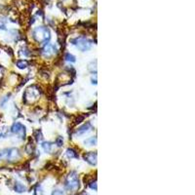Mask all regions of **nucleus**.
Returning a JSON list of instances; mask_svg holds the SVG:
<instances>
[{
  "instance_id": "obj_1",
  "label": "nucleus",
  "mask_w": 195,
  "mask_h": 195,
  "mask_svg": "<svg viewBox=\"0 0 195 195\" xmlns=\"http://www.w3.org/2000/svg\"><path fill=\"white\" fill-rule=\"evenodd\" d=\"M65 186L69 191H76V190L79 189L80 182H79V179H78L77 173L72 171V172H70L66 176L65 180Z\"/></svg>"
},
{
  "instance_id": "obj_2",
  "label": "nucleus",
  "mask_w": 195,
  "mask_h": 195,
  "mask_svg": "<svg viewBox=\"0 0 195 195\" xmlns=\"http://www.w3.org/2000/svg\"><path fill=\"white\" fill-rule=\"evenodd\" d=\"M32 36L39 43H46L51 38L49 29L45 27H38L35 28L32 31Z\"/></svg>"
},
{
  "instance_id": "obj_3",
  "label": "nucleus",
  "mask_w": 195,
  "mask_h": 195,
  "mask_svg": "<svg viewBox=\"0 0 195 195\" xmlns=\"http://www.w3.org/2000/svg\"><path fill=\"white\" fill-rule=\"evenodd\" d=\"M21 157V153L17 148H6L0 151V160H17Z\"/></svg>"
},
{
  "instance_id": "obj_4",
  "label": "nucleus",
  "mask_w": 195,
  "mask_h": 195,
  "mask_svg": "<svg viewBox=\"0 0 195 195\" xmlns=\"http://www.w3.org/2000/svg\"><path fill=\"white\" fill-rule=\"evenodd\" d=\"M71 42L74 46H76V48H78L82 52L88 51L92 46V42L85 37H76L71 40Z\"/></svg>"
},
{
  "instance_id": "obj_5",
  "label": "nucleus",
  "mask_w": 195,
  "mask_h": 195,
  "mask_svg": "<svg viewBox=\"0 0 195 195\" xmlns=\"http://www.w3.org/2000/svg\"><path fill=\"white\" fill-rule=\"evenodd\" d=\"M11 131H12V133L18 135L20 138L25 139V127L22 124V123H20V122L14 123L13 126H12V128H11Z\"/></svg>"
},
{
  "instance_id": "obj_6",
  "label": "nucleus",
  "mask_w": 195,
  "mask_h": 195,
  "mask_svg": "<svg viewBox=\"0 0 195 195\" xmlns=\"http://www.w3.org/2000/svg\"><path fill=\"white\" fill-rule=\"evenodd\" d=\"M56 54V47L53 44L48 43L47 45H45V47L42 49V55L45 58H50V57L54 56Z\"/></svg>"
},
{
  "instance_id": "obj_7",
  "label": "nucleus",
  "mask_w": 195,
  "mask_h": 195,
  "mask_svg": "<svg viewBox=\"0 0 195 195\" xmlns=\"http://www.w3.org/2000/svg\"><path fill=\"white\" fill-rule=\"evenodd\" d=\"M83 158H84V160L86 161L87 163H89L90 165H96L97 164V152H94V151H90V152H87V153H85L84 155H83Z\"/></svg>"
},
{
  "instance_id": "obj_8",
  "label": "nucleus",
  "mask_w": 195,
  "mask_h": 195,
  "mask_svg": "<svg viewBox=\"0 0 195 195\" xmlns=\"http://www.w3.org/2000/svg\"><path fill=\"white\" fill-rule=\"evenodd\" d=\"M93 129L91 123L87 122L86 124H84L83 126H81V127L79 128V129L77 130V134L78 135H82V134H85V133L89 132V131H91Z\"/></svg>"
},
{
  "instance_id": "obj_9",
  "label": "nucleus",
  "mask_w": 195,
  "mask_h": 195,
  "mask_svg": "<svg viewBox=\"0 0 195 195\" xmlns=\"http://www.w3.org/2000/svg\"><path fill=\"white\" fill-rule=\"evenodd\" d=\"M14 188H15V191H17L18 193H23V192H25V190H27L25 185H23L22 182H15V186H14Z\"/></svg>"
},
{
  "instance_id": "obj_10",
  "label": "nucleus",
  "mask_w": 195,
  "mask_h": 195,
  "mask_svg": "<svg viewBox=\"0 0 195 195\" xmlns=\"http://www.w3.org/2000/svg\"><path fill=\"white\" fill-rule=\"evenodd\" d=\"M66 155H67L68 158H77L78 157V154L73 148H67L66 150Z\"/></svg>"
},
{
  "instance_id": "obj_11",
  "label": "nucleus",
  "mask_w": 195,
  "mask_h": 195,
  "mask_svg": "<svg viewBox=\"0 0 195 195\" xmlns=\"http://www.w3.org/2000/svg\"><path fill=\"white\" fill-rule=\"evenodd\" d=\"M84 144H87V146H96V144H97V138L96 137L89 138V139H87L86 141L84 142Z\"/></svg>"
},
{
  "instance_id": "obj_12",
  "label": "nucleus",
  "mask_w": 195,
  "mask_h": 195,
  "mask_svg": "<svg viewBox=\"0 0 195 195\" xmlns=\"http://www.w3.org/2000/svg\"><path fill=\"white\" fill-rule=\"evenodd\" d=\"M17 66H18L19 68H21V69H25V68H27V61H23V60L18 61H17Z\"/></svg>"
},
{
  "instance_id": "obj_13",
  "label": "nucleus",
  "mask_w": 195,
  "mask_h": 195,
  "mask_svg": "<svg viewBox=\"0 0 195 195\" xmlns=\"http://www.w3.org/2000/svg\"><path fill=\"white\" fill-rule=\"evenodd\" d=\"M42 147H43V149L46 152H50L52 149V144L49 142H43V144H42Z\"/></svg>"
},
{
  "instance_id": "obj_14",
  "label": "nucleus",
  "mask_w": 195,
  "mask_h": 195,
  "mask_svg": "<svg viewBox=\"0 0 195 195\" xmlns=\"http://www.w3.org/2000/svg\"><path fill=\"white\" fill-rule=\"evenodd\" d=\"M65 59L66 61H71V63H74V61H76V59H75V57L73 56V55H71L69 53H67L65 55Z\"/></svg>"
},
{
  "instance_id": "obj_15",
  "label": "nucleus",
  "mask_w": 195,
  "mask_h": 195,
  "mask_svg": "<svg viewBox=\"0 0 195 195\" xmlns=\"http://www.w3.org/2000/svg\"><path fill=\"white\" fill-rule=\"evenodd\" d=\"M52 195H65V192L61 189H55L53 192H52Z\"/></svg>"
},
{
  "instance_id": "obj_16",
  "label": "nucleus",
  "mask_w": 195,
  "mask_h": 195,
  "mask_svg": "<svg viewBox=\"0 0 195 195\" xmlns=\"http://www.w3.org/2000/svg\"><path fill=\"white\" fill-rule=\"evenodd\" d=\"M63 137H58L56 140V144H58V146H63Z\"/></svg>"
},
{
  "instance_id": "obj_17",
  "label": "nucleus",
  "mask_w": 195,
  "mask_h": 195,
  "mask_svg": "<svg viewBox=\"0 0 195 195\" xmlns=\"http://www.w3.org/2000/svg\"><path fill=\"white\" fill-rule=\"evenodd\" d=\"M32 151H33V146H32V144H27V153H32Z\"/></svg>"
},
{
  "instance_id": "obj_18",
  "label": "nucleus",
  "mask_w": 195,
  "mask_h": 195,
  "mask_svg": "<svg viewBox=\"0 0 195 195\" xmlns=\"http://www.w3.org/2000/svg\"><path fill=\"white\" fill-rule=\"evenodd\" d=\"M9 97H10V95H7L6 97H4V99H2L1 103H0V106H4V104L7 103V101L9 100Z\"/></svg>"
},
{
  "instance_id": "obj_19",
  "label": "nucleus",
  "mask_w": 195,
  "mask_h": 195,
  "mask_svg": "<svg viewBox=\"0 0 195 195\" xmlns=\"http://www.w3.org/2000/svg\"><path fill=\"white\" fill-rule=\"evenodd\" d=\"M89 186L91 187L92 189H95V190H97V182H96V180H92V182H90V184H89Z\"/></svg>"
},
{
  "instance_id": "obj_20",
  "label": "nucleus",
  "mask_w": 195,
  "mask_h": 195,
  "mask_svg": "<svg viewBox=\"0 0 195 195\" xmlns=\"http://www.w3.org/2000/svg\"><path fill=\"white\" fill-rule=\"evenodd\" d=\"M37 193H38V190H37V189H35L34 195H37ZM39 195H43V192H42L41 190H40V192H39Z\"/></svg>"
},
{
  "instance_id": "obj_21",
  "label": "nucleus",
  "mask_w": 195,
  "mask_h": 195,
  "mask_svg": "<svg viewBox=\"0 0 195 195\" xmlns=\"http://www.w3.org/2000/svg\"><path fill=\"white\" fill-rule=\"evenodd\" d=\"M79 195H89V194L86 193V192H82V193H80Z\"/></svg>"
}]
</instances>
